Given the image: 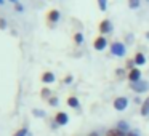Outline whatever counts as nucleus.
<instances>
[{
  "mask_svg": "<svg viewBox=\"0 0 149 136\" xmlns=\"http://www.w3.org/2000/svg\"><path fill=\"white\" fill-rule=\"evenodd\" d=\"M130 8H138L139 7V0H128Z\"/></svg>",
  "mask_w": 149,
  "mask_h": 136,
  "instance_id": "obj_16",
  "label": "nucleus"
},
{
  "mask_svg": "<svg viewBox=\"0 0 149 136\" xmlns=\"http://www.w3.org/2000/svg\"><path fill=\"white\" fill-rule=\"evenodd\" d=\"M98 5H100V10H101V11H106V8H107V0H98Z\"/></svg>",
  "mask_w": 149,
  "mask_h": 136,
  "instance_id": "obj_14",
  "label": "nucleus"
},
{
  "mask_svg": "<svg viewBox=\"0 0 149 136\" xmlns=\"http://www.w3.org/2000/svg\"><path fill=\"white\" fill-rule=\"evenodd\" d=\"M59 16H61L59 11L53 8V10H50L48 15H47V21H48L50 24H55V23H58V21H59Z\"/></svg>",
  "mask_w": 149,
  "mask_h": 136,
  "instance_id": "obj_3",
  "label": "nucleus"
},
{
  "mask_svg": "<svg viewBox=\"0 0 149 136\" xmlns=\"http://www.w3.org/2000/svg\"><path fill=\"white\" fill-rule=\"evenodd\" d=\"M127 136H136V135H135V133H128Z\"/></svg>",
  "mask_w": 149,
  "mask_h": 136,
  "instance_id": "obj_24",
  "label": "nucleus"
},
{
  "mask_svg": "<svg viewBox=\"0 0 149 136\" xmlns=\"http://www.w3.org/2000/svg\"><path fill=\"white\" fill-rule=\"evenodd\" d=\"M127 104H128L127 98H117V99L114 101V107H116L117 110H123L127 107Z\"/></svg>",
  "mask_w": 149,
  "mask_h": 136,
  "instance_id": "obj_5",
  "label": "nucleus"
},
{
  "mask_svg": "<svg viewBox=\"0 0 149 136\" xmlns=\"http://www.w3.org/2000/svg\"><path fill=\"white\" fill-rule=\"evenodd\" d=\"M8 2H11V3H15V5L18 3V0H8Z\"/></svg>",
  "mask_w": 149,
  "mask_h": 136,
  "instance_id": "obj_23",
  "label": "nucleus"
},
{
  "mask_svg": "<svg viewBox=\"0 0 149 136\" xmlns=\"http://www.w3.org/2000/svg\"><path fill=\"white\" fill-rule=\"evenodd\" d=\"M42 82L43 83H53V82H55V74H53V72H43Z\"/></svg>",
  "mask_w": 149,
  "mask_h": 136,
  "instance_id": "obj_8",
  "label": "nucleus"
},
{
  "mask_svg": "<svg viewBox=\"0 0 149 136\" xmlns=\"http://www.w3.org/2000/svg\"><path fill=\"white\" fill-rule=\"evenodd\" d=\"M42 96H43V98H50V90L43 88V90H42Z\"/></svg>",
  "mask_w": 149,
  "mask_h": 136,
  "instance_id": "obj_18",
  "label": "nucleus"
},
{
  "mask_svg": "<svg viewBox=\"0 0 149 136\" xmlns=\"http://www.w3.org/2000/svg\"><path fill=\"white\" fill-rule=\"evenodd\" d=\"M88 136H98V135H95V133H91V135H88Z\"/></svg>",
  "mask_w": 149,
  "mask_h": 136,
  "instance_id": "obj_26",
  "label": "nucleus"
},
{
  "mask_svg": "<svg viewBox=\"0 0 149 136\" xmlns=\"http://www.w3.org/2000/svg\"><path fill=\"white\" fill-rule=\"evenodd\" d=\"M133 88H135L136 91H144L146 88H148V85H146V83H139V85H135V83H133Z\"/></svg>",
  "mask_w": 149,
  "mask_h": 136,
  "instance_id": "obj_15",
  "label": "nucleus"
},
{
  "mask_svg": "<svg viewBox=\"0 0 149 136\" xmlns=\"http://www.w3.org/2000/svg\"><path fill=\"white\" fill-rule=\"evenodd\" d=\"M133 61H135V64L143 66V64L146 62V58H144V55H143V53H136V55H135V59H133Z\"/></svg>",
  "mask_w": 149,
  "mask_h": 136,
  "instance_id": "obj_9",
  "label": "nucleus"
},
{
  "mask_svg": "<svg viewBox=\"0 0 149 136\" xmlns=\"http://www.w3.org/2000/svg\"><path fill=\"white\" fill-rule=\"evenodd\" d=\"M128 78L132 83H136V82H139V78H141V72H139V69H130L128 71Z\"/></svg>",
  "mask_w": 149,
  "mask_h": 136,
  "instance_id": "obj_4",
  "label": "nucleus"
},
{
  "mask_svg": "<svg viewBox=\"0 0 149 136\" xmlns=\"http://www.w3.org/2000/svg\"><path fill=\"white\" fill-rule=\"evenodd\" d=\"M141 114L143 115H148L149 114V96L144 99V104H143V107H141Z\"/></svg>",
  "mask_w": 149,
  "mask_h": 136,
  "instance_id": "obj_11",
  "label": "nucleus"
},
{
  "mask_svg": "<svg viewBox=\"0 0 149 136\" xmlns=\"http://www.w3.org/2000/svg\"><path fill=\"white\" fill-rule=\"evenodd\" d=\"M111 29H112V26H111L109 21H107V19H103V21H101V24H100V32H101V34L111 32Z\"/></svg>",
  "mask_w": 149,
  "mask_h": 136,
  "instance_id": "obj_7",
  "label": "nucleus"
},
{
  "mask_svg": "<svg viewBox=\"0 0 149 136\" xmlns=\"http://www.w3.org/2000/svg\"><path fill=\"white\" fill-rule=\"evenodd\" d=\"M55 120H56L58 125H66L68 120H69V117H68V114H66V112H58V114H56V117H55Z\"/></svg>",
  "mask_w": 149,
  "mask_h": 136,
  "instance_id": "obj_6",
  "label": "nucleus"
},
{
  "mask_svg": "<svg viewBox=\"0 0 149 136\" xmlns=\"http://www.w3.org/2000/svg\"><path fill=\"white\" fill-rule=\"evenodd\" d=\"M111 51H112V55H116V56H123L125 55V46H123V43H120V42H114L112 45H111Z\"/></svg>",
  "mask_w": 149,
  "mask_h": 136,
  "instance_id": "obj_1",
  "label": "nucleus"
},
{
  "mask_svg": "<svg viewBox=\"0 0 149 136\" xmlns=\"http://www.w3.org/2000/svg\"><path fill=\"white\" fill-rule=\"evenodd\" d=\"M68 104H69L71 107H79V99H77L75 96H69V98H68Z\"/></svg>",
  "mask_w": 149,
  "mask_h": 136,
  "instance_id": "obj_12",
  "label": "nucleus"
},
{
  "mask_svg": "<svg viewBox=\"0 0 149 136\" xmlns=\"http://www.w3.org/2000/svg\"><path fill=\"white\" fill-rule=\"evenodd\" d=\"M5 3V0H0V5H3Z\"/></svg>",
  "mask_w": 149,
  "mask_h": 136,
  "instance_id": "obj_25",
  "label": "nucleus"
},
{
  "mask_svg": "<svg viewBox=\"0 0 149 136\" xmlns=\"http://www.w3.org/2000/svg\"><path fill=\"white\" fill-rule=\"evenodd\" d=\"M74 42L77 43V45H79V43H82V42H84V35H82L80 32L74 34Z\"/></svg>",
  "mask_w": 149,
  "mask_h": 136,
  "instance_id": "obj_13",
  "label": "nucleus"
},
{
  "mask_svg": "<svg viewBox=\"0 0 149 136\" xmlns=\"http://www.w3.org/2000/svg\"><path fill=\"white\" fill-rule=\"evenodd\" d=\"M26 135H27V130L26 128H21V130H18L13 136H26Z\"/></svg>",
  "mask_w": 149,
  "mask_h": 136,
  "instance_id": "obj_17",
  "label": "nucleus"
},
{
  "mask_svg": "<svg viewBox=\"0 0 149 136\" xmlns=\"http://www.w3.org/2000/svg\"><path fill=\"white\" fill-rule=\"evenodd\" d=\"M106 45H107V42H106V37H104V35H100V37H96V39H95V42H93V46H95V50H98V51H101V50H104V48H106Z\"/></svg>",
  "mask_w": 149,
  "mask_h": 136,
  "instance_id": "obj_2",
  "label": "nucleus"
},
{
  "mask_svg": "<svg viewBox=\"0 0 149 136\" xmlns=\"http://www.w3.org/2000/svg\"><path fill=\"white\" fill-rule=\"evenodd\" d=\"M56 103H58V99H56V98H50V104H53V106H55Z\"/></svg>",
  "mask_w": 149,
  "mask_h": 136,
  "instance_id": "obj_21",
  "label": "nucleus"
},
{
  "mask_svg": "<svg viewBox=\"0 0 149 136\" xmlns=\"http://www.w3.org/2000/svg\"><path fill=\"white\" fill-rule=\"evenodd\" d=\"M5 27H7V21L3 18H0V29H5Z\"/></svg>",
  "mask_w": 149,
  "mask_h": 136,
  "instance_id": "obj_19",
  "label": "nucleus"
},
{
  "mask_svg": "<svg viewBox=\"0 0 149 136\" xmlns=\"http://www.w3.org/2000/svg\"><path fill=\"white\" fill-rule=\"evenodd\" d=\"M106 136H125V133H123L120 128H112V130H109V131H107Z\"/></svg>",
  "mask_w": 149,
  "mask_h": 136,
  "instance_id": "obj_10",
  "label": "nucleus"
},
{
  "mask_svg": "<svg viewBox=\"0 0 149 136\" xmlns=\"http://www.w3.org/2000/svg\"><path fill=\"white\" fill-rule=\"evenodd\" d=\"M71 80H72V77H71V75H68V77L64 78V82H66V83H71Z\"/></svg>",
  "mask_w": 149,
  "mask_h": 136,
  "instance_id": "obj_22",
  "label": "nucleus"
},
{
  "mask_svg": "<svg viewBox=\"0 0 149 136\" xmlns=\"http://www.w3.org/2000/svg\"><path fill=\"white\" fill-rule=\"evenodd\" d=\"M15 8H16V11H23V10H24V7H23V5L19 3V2H18V3L15 5Z\"/></svg>",
  "mask_w": 149,
  "mask_h": 136,
  "instance_id": "obj_20",
  "label": "nucleus"
}]
</instances>
